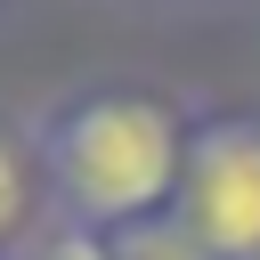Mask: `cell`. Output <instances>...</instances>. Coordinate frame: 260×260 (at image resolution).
Here are the masks:
<instances>
[{
	"mask_svg": "<svg viewBox=\"0 0 260 260\" xmlns=\"http://www.w3.org/2000/svg\"><path fill=\"white\" fill-rule=\"evenodd\" d=\"M24 138L49 187V219H73L89 236H130L179 203L195 114L146 81H81L49 98L24 122Z\"/></svg>",
	"mask_w": 260,
	"mask_h": 260,
	"instance_id": "cell-1",
	"label": "cell"
},
{
	"mask_svg": "<svg viewBox=\"0 0 260 260\" xmlns=\"http://www.w3.org/2000/svg\"><path fill=\"white\" fill-rule=\"evenodd\" d=\"M114 260H211V252H203V244L162 211V219H146V228H130V236H114Z\"/></svg>",
	"mask_w": 260,
	"mask_h": 260,
	"instance_id": "cell-4",
	"label": "cell"
},
{
	"mask_svg": "<svg viewBox=\"0 0 260 260\" xmlns=\"http://www.w3.org/2000/svg\"><path fill=\"white\" fill-rule=\"evenodd\" d=\"M171 219L211 260H260V106L195 114Z\"/></svg>",
	"mask_w": 260,
	"mask_h": 260,
	"instance_id": "cell-2",
	"label": "cell"
},
{
	"mask_svg": "<svg viewBox=\"0 0 260 260\" xmlns=\"http://www.w3.org/2000/svg\"><path fill=\"white\" fill-rule=\"evenodd\" d=\"M41 228H49V187H41L32 138L24 122H0V260H16Z\"/></svg>",
	"mask_w": 260,
	"mask_h": 260,
	"instance_id": "cell-3",
	"label": "cell"
},
{
	"mask_svg": "<svg viewBox=\"0 0 260 260\" xmlns=\"http://www.w3.org/2000/svg\"><path fill=\"white\" fill-rule=\"evenodd\" d=\"M16 260H114V236H89V228H73V219H49Z\"/></svg>",
	"mask_w": 260,
	"mask_h": 260,
	"instance_id": "cell-5",
	"label": "cell"
},
{
	"mask_svg": "<svg viewBox=\"0 0 260 260\" xmlns=\"http://www.w3.org/2000/svg\"><path fill=\"white\" fill-rule=\"evenodd\" d=\"M0 8H16V0H0Z\"/></svg>",
	"mask_w": 260,
	"mask_h": 260,
	"instance_id": "cell-6",
	"label": "cell"
}]
</instances>
